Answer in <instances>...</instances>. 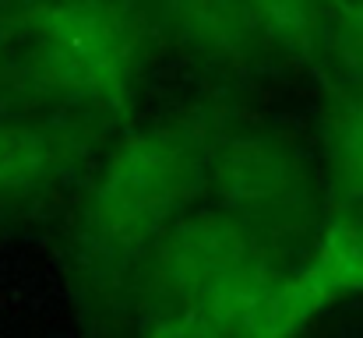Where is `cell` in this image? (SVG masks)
Listing matches in <instances>:
<instances>
[{"mask_svg": "<svg viewBox=\"0 0 363 338\" xmlns=\"http://www.w3.org/2000/svg\"><path fill=\"white\" fill-rule=\"evenodd\" d=\"M194 173L198 162L184 137L162 130L130 137L85 212V250L99 257H117L130 247L138 250L180 201Z\"/></svg>", "mask_w": 363, "mask_h": 338, "instance_id": "1", "label": "cell"}, {"mask_svg": "<svg viewBox=\"0 0 363 338\" xmlns=\"http://www.w3.org/2000/svg\"><path fill=\"white\" fill-rule=\"evenodd\" d=\"M35 60L43 64V74L46 81H53V89L82 99H110L127 78L123 46L78 14L53 18L46 28H39Z\"/></svg>", "mask_w": 363, "mask_h": 338, "instance_id": "2", "label": "cell"}, {"mask_svg": "<svg viewBox=\"0 0 363 338\" xmlns=\"http://www.w3.org/2000/svg\"><path fill=\"white\" fill-rule=\"evenodd\" d=\"M74 148L43 127H0V215H11L67 176Z\"/></svg>", "mask_w": 363, "mask_h": 338, "instance_id": "3", "label": "cell"}, {"mask_svg": "<svg viewBox=\"0 0 363 338\" xmlns=\"http://www.w3.org/2000/svg\"><path fill=\"white\" fill-rule=\"evenodd\" d=\"M230 191L243 198L250 208H275L293 201V169L279 159V152H268L261 145H240L230 162Z\"/></svg>", "mask_w": 363, "mask_h": 338, "instance_id": "4", "label": "cell"}, {"mask_svg": "<svg viewBox=\"0 0 363 338\" xmlns=\"http://www.w3.org/2000/svg\"><path fill=\"white\" fill-rule=\"evenodd\" d=\"M335 173L350 198H363V103H357L350 113H342L335 137H332Z\"/></svg>", "mask_w": 363, "mask_h": 338, "instance_id": "5", "label": "cell"}, {"mask_svg": "<svg viewBox=\"0 0 363 338\" xmlns=\"http://www.w3.org/2000/svg\"><path fill=\"white\" fill-rule=\"evenodd\" d=\"M152 338H223L208 321L194 317V321H173V325H162Z\"/></svg>", "mask_w": 363, "mask_h": 338, "instance_id": "6", "label": "cell"}]
</instances>
